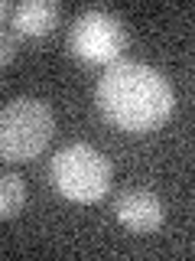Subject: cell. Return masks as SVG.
I'll return each instance as SVG.
<instances>
[{
  "instance_id": "cell-1",
  "label": "cell",
  "mask_w": 195,
  "mask_h": 261,
  "mask_svg": "<svg viewBox=\"0 0 195 261\" xmlns=\"http://www.w3.org/2000/svg\"><path fill=\"white\" fill-rule=\"evenodd\" d=\"M94 95L101 114L127 134H150L173 114V88L162 72L146 62H111Z\"/></svg>"
},
{
  "instance_id": "cell-2",
  "label": "cell",
  "mask_w": 195,
  "mask_h": 261,
  "mask_svg": "<svg viewBox=\"0 0 195 261\" xmlns=\"http://www.w3.org/2000/svg\"><path fill=\"white\" fill-rule=\"evenodd\" d=\"M55 190L72 202H98L111 190V160L91 144H65L49 163Z\"/></svg>"
},
{
  "instance_id": "cell-3",
  "label": "cell",
  "mask_w": 195,
  "mask_h": 261,
  "mask_svg": "<svg viewBox=\"0 0 195 261\" xmlns=\"http://www.w3.org/2000/svg\"><path fill=\"white\" fill-rule=\"evenodd\" d=\"M55 134V114L39 98H13L0 108V157L10 163L32 160Z\"/></svg>"
},
{
  "instance_id": "cell-4",
  "label": "cell",
  "mask_w": 195,
  "mask_h": 261,
  "mask_svg": "<svg viewBox=\"0 0 195 261\" xmlns=\"http://www.w3.org/2000/svg\"><path fill=\"white\" fill-rule=\"evenodd\" d=\"M127 43H130V36H127L124 20L114 16L111 10H98V7L78 13L69 30V49L78 59L94 62V65L117 62Z\"/></svg>"
},
{
  "instance_id": "cell-5",
  "label": "cell",
  "mask_w": 195,
  "mask_h": 261,
  "mask_svg": "<svg viewBox=\"0 0 195 261\" xmlns=\"http://www.w3.org/2000/svg\"><path fill=\"white\" fill-rule=\"evenodd\" d=\"M114 216L130 232H156L166 219L162 199L150 190H124L114 199Z\"/></svg>"
},
{
  "instance_id": "cell-6",
  "label": "cell",
  "mask_w": 195,
  "mask_h": 261,
  "mask_svg": "<svg viewBox=\"0 0 195 261\" xmlns=\"http://www.w3.org/2000/svg\"><path fill=\"white\" fill-rule=\"evenodd\" d=\"M10 20L16 27V36H46L59 23V4H52V0H26V4L10 10Z\"/></svg>"
},
{
  "instance_id": "cell-7",
  "label": "cell",
  "mask_w": 195,
  "mask_h": 261,
  "mask_svg": "<svg viewBox=\"0 0 195 261\" xmlns=\"http://www.w3.org/2000/svg\"><path fill=\"white\" fill-rule=\"evenodd\" d=\"M26 206V183L20 173H0V219L20 216Z\"/></svg>"
},
{
  "instance_id": "cell-8",
  "label": "cell",
  "mask_w": 195,
  "mask_h": 261,
  "mask_svg": "<svg viewBox=\"0 0 195 261\" xmlns=\"http://www.w3.org/2000/svg\"><path fill=\"white\" fill-rule=\"evenodd\" d=\"M16 49H20V39H16V33L0 30V65L13 62V59H16Z\"/></svg>"
},
{
  "instance_id": "cell-9",
  "label": "cell",
  "mask_w": 195,
  "mask_h": 261,
  "mask_svg": "<svg viewBox=\"0 0 195 261\" xmlns=\"http://www.w3.org/2000/svg\"><path fill=\"white\" fill-rule=\"evenodd\" d=\"M10 10H13V7L7 4V0H0V23H4V16H10Z\"/></svg>"
}]
</instances>
